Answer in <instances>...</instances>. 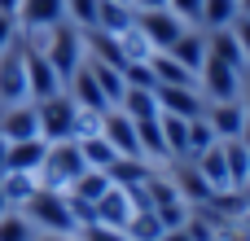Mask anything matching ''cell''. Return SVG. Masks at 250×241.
<instances>
[{
    "label": "cell",
    "instance_id": "cell-31",
    "mask_svg": "<svg viewBox=\"0 0 250 241\" xmlns=\"http://www.w3.org/2000/svg\"><path fill=\"white\" fill-rule=\"evenodd\" d=\"M237 0H207L202 4V22L198 26H207V31H220V26H233L237 22Z\"/></svg>",
    "mask_w": 250,
    "mask_h": 241
},
{
    "label": "cell",
    "instance_id": "cell-11",
    "mask_svg": "<svg viewBox=\"0 0 250 241\" xmlns=\"http://www.w3.org/2000/svg\"><path fill=\"white\" fill-rule=\"evenodd\" d=\"M0 136H4V141H31V136H40L35 101H13V105H0Z\"/></svg>",
    "mask_w": 250,
    "mask_h": 241
},
{
    "label": "cell",
    "instance_id": "cell-36",
    "mask_svg": "<svg viewBox=\"0 0 250 241\" xmlns=\"http://www.w3.org/2000/svg\"><path fill=\"white\" fill-rule=\"evenodd\" d=\"M75 241H127V233L123 228H110V224H83L75 233Z\"/></svg>",
    "mask_w": 250,
    "mask_h": 241
},
{
    "label": "cell",
    "instance_id": "cell-4",
    "mask_svg": "<svg viewBox=\"0 0 250 241\" xmlns=\"http://www.w3.org/2000/svg\"><path fill=\"white\" fill-rule=\"evenodd\" d=\"M198 92L207 101H237L242 97V70H233L229 61H220L215 53H207L202 70H198Z\"/></svg>",
    "mask_w": 250,
    "mask_h": 241
},
{
    "label": "cell",
    "instance_id": "cell-13",
    "mask_svg": "<svg viewBox=\"0 0 250 241\" xmlns=\"http://www.w3.org/2000/svg\"><path fill=\"white\" fill-rule=\"evenodd\" d=\"M167 57H176L193 79H198V70H202V61H207V31H198V26H185L176 40H171V48H163Z\"/></svg>",
    "mask_w": 250,
    "mask_h": 241
},
{
    "label": "cell",
    "instance_id": "cell-9",
    "mask_svg": "<svg viewBox=\"0 0 250 241\" xmlns=\"http://www.w3.org/2000/svg\"><path fill=\"white\" fill-rule=\"evenodd\" d=\"M105 141H110V149L119 154V158H141V141H136V119H127L119 105H110L105 114H101V127H97Z\"/></svg>",
    "mask_w": 250,
    "mask_h": 241
},
{
    "label": "cell",
    "instance_id": "cell-43",
    "mask_svg": "<svg viewBox=\"0 0 250 241\" xmlns=\"http://www.w3.org/2000/svg\"><path fill=\"white\" fill-rule=\"evenodd\" d=\"M242 105H246V119H250V83H242V97H237Z\"/></svg>",
    "mask_w": 250,
    "mask_h": 241
},
{
    "label": "cell",
    "instance_id": "cell-45",
    "mask_svg": "<svg viewBox=\"0 0 250 241\" xmlns=\"http://www.w3.org/2000/svg\"><path fill=\"white\" fill-rule=\"evenodd\" d=\"M237 9H242V13H246V18H250V0H237Z\"/></svg>",
    "mask_w": 250,
    "mask_h": 241
},
{
    "label": "cell",
    "instance_id": "cell-47",
    "mask_svg": "<svg viewBox=\"0 0 250 241\" xmlns=\"http://www.w3.org/2000/svg\"><path fill=\"white\" fill-rule=\"evenodd\" d=\"M246 202H250V189H246Z\"/></svg>",
    "mask_w": 250,
    "mask_h": 241
},
{
    "label": "cell",
    "instance_id": "cell-15",
    "mask_svg": "<svg viewBox=\"0 0 250 241\" xmlns=\"http://www.w3.org/2000/svg\"><path fill=\"white\" fill-rule=\"evenodd\" d=\"M176 162V171H171V184H176V193L189 202V206H202V202H211V184L202 180V171L193 167V158H171Z\"/></svg>",
    "mask_w": 250,
    "mask_h": 241
},
{
    "label": "cell",
    "instance_id": "cell-33",
    "mask_svg": "<svg viewBox=\"0 0 250 241\" xmlns=\"http://www.w3.org/2000/svg\"><path fill=\"white\" fill-rule=\"evenodd\" d=\"M31 237H35V224H31L22 211L9 206V211L0 215V241H31Z\"/></svg>",
    "mask_w": 250,
    "mask_h": 241
},
{
    "label": "cell",
    "instance_id": "cell-48",
    "mask_svg": "<svg viewBox=\"0 0 250 241\" xmlns=\"http://www.w3.org/2000/svg\"><path fill=\"white\" fill-rule=\"evenodd\" d=\"M246 189H250V184H246Z\"/></svg>",
    "mask_w": 250,
    "mask_h": 241
},
{
    "label": "cell",
    "instance_id": "cell-6",
    "mask_svg": "<svg viewBox=\"0 0 250 241\" xmlns=\"http://www.w3.org/2000/svg\"><path fill=\"white\" fill-rule=\"evenodd\" d=\"M13 101H31L26 97V61H22V40L13 35V44L0 48V105Z\"/></svg>",
    "mask_w": 250,
    "mask_h": 241
},
{
    "label": "cell",
    "instance_id": "cell-2",
    "mask_svg": "<svg viewBox=\"0 0 250 241\" xmlns=\"http://www.w3.org/2000/svg\"><path fill=\"white\" fill-rule=\"evenodd\" d=\"M35 119H40V141L57 145V141H75L79 136V105L70 101V92H53L44 101H35Z\"/></svg>",
    "mask_w": 250,
    "mask_h": 241
},
{
    "label": "cell",
    "instance_id": "cell-22",
    "mask_svg": "<svg viewBox=\"0 0 250 241\" xmlns=\"http://www.w3.org/2000/svg\"><path fill=\"white\" fill-rule=\"evenodd\" d=\"M158 127H163V141H167V162H171V158H189V154H185V149H189V119L158 110Z\"/></svg>",
    "mask_w": 250,
    "mask_h": 241
},
{
    "label": "cell",
    "instance_id": "cell-27",
    "mask_svg": "<svg viewBox=\"0 0 250 241\" xmlns=\"http://www.w3.org/2000/svg\"><path fill=\"white\" fill-rule=\"evenodd\" d=\"M123 233H127V241H163V220L145 206V211H132V220L123 224Z\"/></svg>",
    "mask_w": 250,
    "mask_h": 241
},
{
    "label": "cell",
    "instance_id": "cell-49",
    "mask_svg": "<svg viewBox=\"0 0 250 241\" xmlns=\"http://www.w3.org/2000/svg\"><path fill=\"white\" fill-rule=\"evenodd\" d=\"M215 241H220V237H215Z\"/></svg>",
    "mask_w": 250,
    "mask_h": 241
},
{
    "label": "cell",
    "instance_id": "cell-3",
    "mask_svg": "<svg viewBox=\"0 0 250 241\" xmlns=\"http://www.w3.org/2000/svg\"><path fill=\"white\" fill-rule=\"evenodd\" d=\"M79 171H83L79 141H57V145L44 149V162L35 167V180H40V189H62V193H66Z\"/></svg>",
    "mask_w": 250,
    "mask_h": 241
},
{
    "label": "cell",
    "instance_id": "cell-34",
    "mask_svg": "<svg viewBox=\"0 0 250 241\" xmlns=\"http://www.w3.org/2000/svg\"><path fill=\"white\" fill-rule=\"evenodd\" d=\"M211 145H215L211 123H207V119H189V149H185V154H189V158H198V154H202V149H211Z\"/></svg>",
    "mask_w": 250,
    "mask_h": 241
},
{
    "label": "cell",
    "instance_id": "cell-44",
    "mask_svg": "<svg viewBox=\"0 0 250 241\" xmlns=\"http://www.w3.org/2000/svg\"><path fill=\"white\" fill-rule=\"evenodd\" d=\"M4 149H9V141L0 136V171H4Z\"/></svg>",
    "mask_w": 250,
    "mask_h": 241
},
{
    "label": "cell",
    "instance_id": "cell-41",
    "mask_svg": "<svg viewBox=\"0 0 250 241\" xmlns=\"http://www.w3.org/2000/svg\"><path fill=\"white\" fill-rule=\"evenodd\" d=\"M127 4H132V9H163L167 0H127Z\"/></svg>",
    "mask_w": 250,
    "mask_h": 241
},
{
    "label": "cell",
    "instance_id": "cell-29",
    "mask_svg": "<svg viewBox=\"0 0 250 241\" xmlns=\"http://www.w3.org/2000/svg\"><path fill=\"white\" fill-rule=\"evenodd\" d=\"M105 189H110V176H105V171H97V167H83L66 193H70V198H83V202H92V206H97V198H101Z\"/></svg>",
    "mask_w": 250,
    "mask_h": 241
},
{
    "label": "cell",
    "instance_id": "cell-46",
    "mask_svg": "<svg viewBox=\"0 0 250 241\" xmlns=\"http://www.w3.org/2000/svg\"><path fill=\"white\" fill-rule=\"evenodd\" d=\"M4 211H9V206H4V198H0V215H4Z\"/></svg>",
    "mask_w": 250,
    "mask_h": 241
},
{
    "label": "cell",
    "instance_id": "cell-40",
    "mask_svg": "<svg viewBox=\"0 0 250 241\" xmlns=\"http://www.w3.org/2000/svg\"><path fill=\"white\" fill-rule=\"evenodd\" d=\"M163 241H193V237H189L185 228H167V233H163Z\"/></svg>",
    "mask_w": 250,
    "mask_h": 241
},
{
    "label": "cell",
    "instance_id": "cell-25",
    "mask_svg": "<svg viewBox=\"0 0 250 241\" xmlns=\"http://www.w3.org/2000/svg\"><path fill=\"white\" fill-rule=\"evenodd\" d=\"M83 61H88L92 79L101 83L105 101H110V105H119V101H123V92H127V83H123V70H119V66H105V61H97V57H83Z\"/></svg>",
    "mask_w": 250,
    "mask_h": 241
},
{
    "label": "cell",
    "instance_id": "cell-16",
    "mask_svg": "<svg viewBox=\"0 0 250 241\" xmlns=\"http://www.w3.org/2000/svg\"><path fill=\"white\" fill-rule=\"evenodd\" d=\"M132 211H136V202H132V193L127 189H119V184H110L101 198H97V224H110V228H123L127 220H132Z\"/></svg>",
    "mask_w": 250,
    "mask_h": 241
},
{
    "label": "cell",
    "instance_id": "cell-5",
    "mask_svg": "<svg viewBox=\"0 0 250 241\" xmlns=\"http://www.w3.org/2000/svg\"><path fill=\"white\" fill-rule=\"evenodd\" d=\"M22 61H26V97H31V101H44V97H53V92L66 88L62 75L53 70V61H48L35 44H26V40H22Z\"/></svg>",
    "mask_w": 250,
    "mask_h": 241
},
{
    "label": "cell",
    "instance_id": "cell-14",
    "mask_svg": "<svg viewBox=\"0 0 250 241\" xmlns=\"http://www.w3.org/2000/svg\"><path fill=\"white\" fill-rule=\"evenodd\" d=\"M66 92H70V101L79 105V110H92V114H105L110 110V101H105V92H101V83L92 79V70H88V61L66 79Z\"/></svg>",
    "mask_w": 250,
    "mask_h": 241
},
{
    "label": "cell",
    "instance_id": "cell-8",
    "mask_svg": "<svg viewBox=\"0 0 250 241\" xmlns=\"http://www.w3.org/2000/svg\"><path fill=\"white\" fill-rule=\"evenodd\" d=\"M154 101L163 114H180V119H202L207 110V97L198 92V83H158Z\"/></svg>",
    "mask_w": 250,
    "mask_h": 241
},
{
    "label": "cell",
    "instance_id": "cell-37",
    "mask_svg": "<svg viewBox=\"0 0 250 241\" xmlns=\"http://www.w3.org/2000/svg\"><path fill=\"white\" fill-rule=\"evenodd\" d=\"M202 4H207V0H167V9H171L185 26H198V22H202Z\"/></svg>",
    "mask_w": 250,
    "mask_h": 241
},
{
    "label": "cell",
    "instance_id": "cell-20",
    "mask_svg": "<svg viewBox=\"0 0 250 241\" xmlns=\"http://www.w3.org/2000/svg\"><path fill=\"white\" fill-rule=\"evenodd\" d=\"M132 22H136V9H132L127 0H97V31L123 35Z\"/></svg>",
    "mask_w": 250,
    "mask_h": 241
},
{
    "label": "cell",
    "instance_id": "cell-26",
    "mask_svg": "<svg viewBox=\"0 0 250 241\" xmlns=\"http://www.w3.org/2000/svg\"><path fill=\"white\" fill-rule=\"evenodd\" d=\"M79 154H83V167H97V171H110V162L119 158L101 132H88V136H79Z\"/></svg>",
    "mask_w": 250,
    "mask_h": 241
},
{
    "label": "cell",
    "instance_id": "cell-35",
    "mask_svg": "<svg viewBox=\"0 0 250 241\" xmlns=\"http://www.w3.org/2000/svg\"><path fill=\"white\" fill-rule=\"evenodd\" d=\"M66 22H75L79 31L97 26V0H66Z\"/></svg>",
    "mask_w": 250,
    "mask_h": 241
},
{
    "label": "cell",
    "instance_id": "cell-18",
    "mask_svg": "<svg viewBox=\"0 0 250 241\" xmlns=\"http://www.w3.org/2000/svg\"><path fill=\"white\" fill-rule=\"evenodd\" d=\"M105 176H110V184H119V189H141V184L154 176V162H149V158H114Z\"/></svg>",
    "mask_w": 250,
    "mask_h": 241
},
{
    "label": "cell",
    "instance_id": "cell-39",
    "mask_svg": "<svg viewBox=\"0 0 250 241\" xmlns=\"http://www.w3.org/2000/svg\"><path fill=\"white\" fill-rule=\"evenodd\" d=\"M31 241H75V233H35Z\"/></svg>",
    "mask_w": 250,
    "mask_h": 241
},
{
    "label": "cell",
    "instance_id": "cell-42",
    "mask_svg": "<svg viewBox=\"0 0 250 241\" xmlns=\"http://www.w3.org/2000/svg\"><path fill=\"white\" fill-rule=\"evenodd\" d=\"M0 13H4V18H13V13H18V0H0ZM13 22H18V18H13Z\"/></svg>",
    "mask_w": 250,
    "mask_h": 241
},
{
    "label": "cell",
    "instance_id": "cell-24",
    "mask_svg": "<svg viewBox=\"0 0 250 241\" xmlns=\"http://www.w3.org/2000/svg\"><path fill=\"white\" fill-rule=\"evenodd\" d=\"M220 149H224V167H229L233 189H246L250 184V149L242 141H220Z\"/></svg>",
    "mask_w": 250,
    "mask_h": 241
},
{
    "label": "cell",
    "instance_id": "cell-17",
    "mask_svg": "<svg viewBox=\"0 0 250 241\" xmlns=\"http://www.w3.org/2000/svg\"><path fill=\"white\" fill-rule=\"evenodd\" d=\"M44 141L40 136H31V141H9V149H4V171H31L35 176V167L44 162Z\"/></svg>",
    "mask_w": 250,
    "mask_h": 241
},
{
    "label": "cell",
    "instance_id": "cell-28",
    "mask_svg": "<svg viewBox=\"0 0 250 241\" xmlns=\"http://www.w3.org/2000/svg\"><path fill=\"white\" fill-rule=\"evenodd\" d=\"M136 141H141V158H167V141H163V127H158V114L154 119H136Z\"/></svg>",
    "mask_w": 250,
    "mask_h": 241
},
{
    "label": "cell",
    "instance_id": "cell-30",
    "mask_svg": "<svg viewBox=\"0 0 250 241\" xmlns=\"http://www.w3.org/2000/svg\"><path fill=\"white\" fill-rule=\"evenodd\" d=\"M119 110H123L127 119H154V114H158V101H154L149 88H127L123 101H119Z\"/></svg>",
    "mask_w": 250,
    "mask_h": 241
},
{
    "label": "cell",
    "instance_id": "cell-12",
    "mask_svg": "<svg viewBox=\"0 0 250 241\" xmlns=\"http://www.w3.org/2000/svg\"><path fill=\"white\" fill-rule=\"evenodd\" d=\"M18 26L22 31H48L66 22V0H18Z\"/></svg>",
    "mask_w": 250,
    "mask_h": 241
},
{
    "label": "cell",
    "instance_id": "cell-1",
    "mask_svg": "<svg viewBox=\"0 0 250 241\" xmlns=\"http://www.w3.org/2000/svg\"><path fill=\"white\" fill-rule=\"evenodd\" d=\"M18 211L35 224V233H79V224H75L70 202H66L62 189H35Z\"/></svg>",
    "mask_w": 250,
    "mask_h": 241
},
{
    "label": "cell",
    "instance_id": "cell-32",
    "mask_svg": "<svg viewBox=\"0 0 250 241\" xmlns=\"http://www.w3.org/2000/svg\"><path fill=\"white\" fill-rule=\"evenodd\" d=\"M149 70H154L158 83H193V75L176 57H167V53H149Z\"/></svg>",
    "mask_w": 250,
    "mask_h": 241
},
{
    "label": "cell",
    "instance_id": "cell-21",
    "mask_svg": "<svg viewBox=\"0 0 250 241\" xmlns=\"http://www.w3.org/2000/svg\"><path fill=\"white\" fill-rule=\"evenodd\" d=\"M193 167L202 171V180L220 193V189H233V180H229V167H224V149H220V141L211 145V149H202L198 158H193Z\"/></svg>",
    "mask_w": 250,
    "mask_h": 241
},
{
    "label": "cell",
    "instance_id": "cell-7",
    "mask_svg": "<svg viewBox=\"0 0 250 241\" xmlns=\"http://www.w3.org/2000/svg\"><path fill=\"white\" fill-rule=\"evenodd\" d=\"M136 31L149 40V48L154 53H163V48H171V40L185 31V22L163 4V9H136Z\"/></svg>",
    "mask_w": 250,
    "mask_h": 241
},
{
    "label": "cell",
    "instance_id": "cell-19",
    "mask_svg": "<svg viewBox=\"0 0 250 241\" xmlns=\"http://www.w3.org/2000/svg\"><path fill=\"white\" fill-rule=\"evenodd\" d=\"M207 53H215L220 61H229L233 70H242L246 75V53H242V44H237V35H233V26H220V31H207Z\"/></svg>",
    "mask_w": 250,
    "mask_h": 241
},
{
    "label": "cell",
    "instance_id": "cell-10",
    "mask_svg": "<svg viewBox=\"0 0 250 241\" xmlns=\"http://www.w3.org/2000/svg\"><path fill=\"white\" fill-rule=\"evenodd\" d=\"M202 119L211 123L215 141H237L242 127H246V105H242V101H207Z\"/></svg>",
    "mask_w": 250,
    "mask_h": 241
},
{
    "label": "cell",
    "instance_id": "cell-23",
    "mask_svg": "<svg viewBox=\"0 0 250 241\" xmlns=\"http://www.w3.org/2000/svg\"><path fill=\"white\" fill-rule=\"evenodd\" d=\"M35 189H40V180H35L31 171H0V198H4V206L18 211Z\"/></svg>",
    "mask_w": 250,
    "mask_h": 241
},
{
    "label": "cell",
    "instance_id": "cell-38",
    "mask_svg": "<svg viewBox=\"0 0 250 241\" xmlns=\"http://www.w3.org/2000/svg\"><path fill=\"white\" fill-rule=\"evenodd\" d=\"M233 35H237V44H242V53H246V61H250V18H246V13H237Z\"/></svg>",
    "mask_w": 250,
    "mask_h": 241
}]
</instances>
